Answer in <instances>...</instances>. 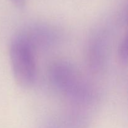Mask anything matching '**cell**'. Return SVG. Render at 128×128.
<instances>
[{"mask_svg": "<svg viewBox=\"0 0 128 128\" xmlns=\"http://www.w3.org/2000/svg\"><path fill=\"white\" fill-rule=\"evenodd\" d=\"M11 70L16 83L24 88H30L37 78L34 48L25 35L12 39L10 47Z\"/></svg>", "mask_w": 128, "mask_h": 128, "instance_id": "obj_1", "label": "cell"}, {"mask_svg": "<svg viewBox=\"0 0 128 128\" xmlns=\"http://www.w3.org/2000/svg\"><path fill=\"white\" fill-rule=\"evenodd\" d=\"M128 37L125 36L120 42L118 50V58L122 64L126 65L128 61Z\"/></svg>", "mask_w": 128, "mask_h": 128, "instance_id": "obj_3", "label": "cell"}, {"mask_svg": "<svg viewBox=\"0 0 128 128\" xmlns=\"http://www.w3.org/2000/svg\"><path fill=\"white\" fill-rule=\"evenodd\" d=\"M50 74L52 83L66 96L78 101H84L90 96V90L71 64L64 61L55 62L50 68Z\"/></svg>", "mask_w": 128, "mask_h": 128, "instance_id": "obj_2", "label": "cell"}, {"mask_svg": "<svg viewBox=\"0 0 128 128\" xmlns=\"http://www.w3.org/2000/svg\"><path fill=\"white\" fill-rule=\"evenodd\" d=\"M12 3L18 8H22L25 5V0H11Z\"/></svg>", "mask_w": 128, "mask_h": 128, "instance_id": "obj_4", "label": "cell"}]
</instances>
